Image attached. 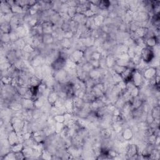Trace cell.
Instances as JSON below:
<instances>
[{"mask_svg": "<svg viewBox=\"0 0 160 160\" xmlns=\"http://www.w3.org/2000/svg\"><path fill=\"white\" fill-rule=\"evenodd\" d=\"M140 56L142 60L148 64L156 57L153 49L147 46H145L141 49Z\"/></svg>", "mask_w": 160, "mask_h": 160, "instance_id": "cell-1", "label": "cell"}, {"mask_svg": "<svg viewBox=\"0 0 160 160\" xmlns=\"http://www.w3.org/2000/svg\"><path fill=\"white\" fill-rule=\"evenodd\" d=\"M125 159H138V147L136 144H128L126 152Z\"/></svg>", "mask_w": 160, "mask_h": 160, "instance_id": "cell-2", "label": "cell"}, {"mask_svg": "<svg viewBox=\"0 0 160 160\" xmlns=\"http://www.w3.org/2000/svg\"><path fill=\"white\" fill-rule=\"evenodd\" d=\"M11 124L13 128L14 131L16 133L21 132L22 131L25 123V120L17 116H13L10 120Z\"/></svg>", "mask_w": 160, "mask_h": 160, "instance_id": "cell-3", "label": "cell"}, {"mask_svg": "<svg viewBox=\"0 0 160 160\" xmlns=\"http://www.w3.org/2000/svg\"><path fill=\"white\" fill-rule=\"evenodd\" d=\"M141 73L143 78L148 81L153 78L155 77L156 75H159V70L157 67H148L146 69H144Z\"/></svg>", "mask_w": 160, "mask_h": 160, "instance_id": "cell-4", "label": "cell"}, {"mask_svg": "<svg viewBox=\"0 0 160 160\" xmlns=\"http://www.w3.org/2000/svg\"><path fill=\"white\" fill-rule=\"evenodd\" d=\"M84 57V52L81 49H75L70 54L68 59L77 64L80 62Z\"/></svg>", "mask_w": 160, "mask_h": 160, "instance_id": "cell-5", "label": "cell"}, {"mask_svg": "<svg viewBox=\"0 0 160 160\" xmlns=\"http://www.w3.org/2000/svg\"><path fill=\"white\" fill-rule=\"evenodd\" d=\"M132 81L135 85V86L140 88L142 85L143 81V77L142 75V73L137 70H134L133 74H132Z\"/></svg>", "mask_w": 160, "mask_h": 160, "instance_id": "cell-6", "label": "cell"}, {"mask_svg": "<svg viewBox=\"0 0 160 160\" xmlns=\"http://www.w3.org/2000/svg\"><path fill=\"white\" fill-rule=\"evenodd\" d=\"M67 61V60H65L60 57H58L52 63L50 66L53 69V71H59L65 68V67H66Z\"/></svg>", "mask_w": 160, "mask_h": 160, "instance_id": "cell-7", "label": "cell"}, {"mask_svg": "<svg viewBox=\"0 0 160 160\" xmlns=\"http://www.w3.org/2000/svg\"><path fill=\"white\" fill-rule=\"evenodd\" d=\"M113 131L111 129V128L99 129V136H100L101 139L103 140L111 139L113 136Z\"/></svg>", "mask_w": 160, "mask_h": 160, "instance_id": "cell-8", "label": "cell"}, {"mask_svg": "<svg viewBox=\"0 0 160 160\" xmlns=\"http://www.w3.org/2000/svg\"><path fill=\"white\" fill-rule=\"evenodd\" d=\"M29 62H30V65L33 68L42 67L43 65L45 64L44 58H43L41 55H38L37 56L34 57Z\"/></svg>", "mask_w": 160, "mask_h": 160, "instance_id": "cell-9", "label": "cell"}, {"mask_svg": "<svg viewBox=\"0 0 160 160\" xmlns=\"http://www.w3.org/2000/svg\"><path fill=\"white\" fill-rule=\"evenodd\" d=\"M21 105H22L23 110H34L35 108L34 107V101L31 99H27L22 98L21 101Z\"/></svg>", "mask_w": 160, "mask_h": 160, "instance_id": "cell-10", "label": "cell"}, {"mask_svg": "<svg viewBox=\"0 0 160 160\" xmlns=\"http://www.w3.org/2000/svg\"><path fill=\"white\" fill-rule=\"evenodd\" d=\"M121 135L126 141H132L134 137V133L130 127H126L123 129Z\"/></svg>", "mask_w": 160, "mask_h": 160, "instance_id": "cell-11", "label": "cell"}, {"mask_svg": "<svg viewBox=\"0 0 160 160\" xmlns=\"http://www.w3.org/2000/svg\"><path fill=\"white\" fill-rule=\"evenodd\" d=\"M22 152L25 156V159H36L35 156V150L33 148L24 147Z\"/></svg>", "mask_w": 160, "mask_h": 160, "instance_id": "cell-12", "label": "cell"}, {"mask_svg": "<svg viewBox=\"0 0 160 160\" xmlns=\"http://www.w3.org/2000/svg\"><path fill=\"white\" fill-rule=\"evenodd\" d=\"M41 24L43 26V34H52L54 31L55 26L51 21H46V22H44Z\"/></svg>", "mask_w": 160, "mask_h": 160, "instance_id": "cell-13", "label": "cell"}, {"mask_svg": "<svg viewBox=\"0 0 160 160\" xmlns=\"http://www.w3.org/2000/svg\"><path fill=\"white\" fill-rule=\"evenodd\" d=\"M144 42L146 46L153 48L154 47H156L158 45L159 38L156 37V36H153V37L145 39Z\"/></svg>", "mask_w": 160, "mask_h": 160, "instance_id": "cell-14", "label": "cell"}, {"mask_svg": "<svg viewBox=\"0 0 160 160\" xmlns=\"http://www.w3.org/2000/svg\"><path fill=\"white\" fill-rule=\"evenodd\" d=\"M133 71H134V69L126 68V70L121 74V76L123 81H125L126 82L129 81H132V74H133Z\"/></svg>", "mask_w": 160, "mask_h": 160, "instance_id": "cell-15", "label": "cell"}, {"mask_svg": "<svg viewBox=\"0 0 160 160\" xmlns=\"http://www.w3.org/2000/svg\"><path fill=\"white\" fill-rule=\"evenodd\" d=\"M42 83V79L34 75L31 76L29 79V85L30 87H34V88H38V87ZM29 87V88H30Z\"/></svg>", "mask_w": 160, "mask_h": 160, "instance_id": "cell-16", "label": "cell"}, {"mask_svg": "<svg viewBox=\"0 0 160 160\" xmlns=\"http://www.w3.org/2000/svg\"><path fill=\"white\" fill-rule=\"evenodd\" d=\"M43 43L46 46L53 45L55 42V40L53 36L51 34H43L42 36Z\"/></svg>", "mask_w": 160, "mask_h": 160, "instance_id": "cell-17", "label": "cell"}, {"mask_svg": "<svg viewBox=\"0 0 160 160\" xmlns=\"http://www.w3.org/2000/svg\"><path fill=\"white\" fill-rule=\"evenodd\" d=\"M150 19V18L147 12H138V15L135 21H137V22H145V21H148Z\"/></svg>", "mask_w": 160, "mask_h": 160, "instance_id": "cell-18", "label": "cell"}, {"mask_svg": "<svg viewBox=\"0 0 160 160\" xmlns=\"http://www.w3.org/2000/svg\"><path fill=\"white\" fill-rule=\"evenodd\" d=\"M7 138H8V140L11 145V147L18 143V133L15 132V131H13V132L10 133Z\"/></svg>", "mask_w": 160, "mask_h": 160, "instance_id": "cell-19", "label": "cell"}, {"mask_svg": "<svg viewBox=\"0 0 160 160\" xmlns=\"http://www.w3.org/2000/svg\"><path fill=\"white\" fill-rule=\"evenodd\" d=\"M71 19L79 25H84L86 19H87V18H86V16L84 15V14L77 13Z\"/></svg>", "mask_w": 160, "mask_h": 160, "instance_id": "cell-20", "label": "cell"}, {"mask_svg": "<svg viewBox=\"0 0 160 160\" xmlns=\"http://www.w3.org/2000/svg\"><path fill=\"white\" fill-rule=\"evenodd\" d=\"M106 67L108 69L112 68L116 64V57L114 55L110 53L106 58Z\"/></svg>", "mask_w": 160, "mask_h": 160, "instance_id": "cell-21", "label": "cell"}, {"mask_svg": "<svg viewBox=\"0 0 160 160\" xmlns=\"http://www.w3.org/2000/svg\"><path fill=\"white\" fill-rule=\"evenodd\" d=\"M72 40H69V39H67V38L62 39L60 41H59L61 48H64V49H71L72 48L73 43V41H72Z\"/></svg>", "mask_w": 160, "mask_h": 160, "instance_id": "cell-22", "label": "cell"}, {"mask_svg": "<svg viewBox=\"0 0 160 160\" xmlns=\"http://www.w3.org/2000/svg\"><path fill=\"white\" fill-rule=\"evenodd\" d=\"M58 98H59V96H58V93L52 90L47 97V101L52 106L55 103V101L58 99Z\"/></svg>", "mask_w": 160, "mask_h": 160, "instance_id": "cell-23", "label": "cell"}, {"mask_svg": "<svg viewBox=\"0 0 160 160\" xmlns=\"http://www.w3.org/2000/svg\"><path fill=\"white\" fill-rule=\"evenodd\" d=\"M26 43L24 40V38H19L16 42L13 43V49H22L24 48Z\"/></svg>", "mask_w": 160, "mask_h": 160, "instance_id": "cell-24", "label": "cell"}, {"mask_svg": "<svg viewBox=\"0 0 160 160\" xmlns=\"http://www.w3.org/2000/svg\"><path fill=\"white\" fill-rule=\"evenodd\" d=\"M150 113L152 115L153 117L155 120L159 121V114H160L159 105H156L153 107L151 110Z\"/></svg>", "mask_w": 160, "mask_h": 160, "instance_id": "cell-25", "label": "cell"}, {"mask_svg": "<svg viewBox=\"0 0 160 160\" xmlns=\"http://www.w3.org/2000/svg\"><path fill=\"white\" fill-rule=\"evenodd\" d=\"M89 76H90V78H91V79H93L94 80H96V81L98 83L99 79L101 76L99 68H98V69H93V70H91L89 73Z\"/></svg>", "mask_w": 160, "mask_h": 160, "instance_id": "cell-26", "label": "cell"}, {"mask_svg": "<svg viewBox=\"0 0 160 160\" xmlns=\"http://www.w3.org/2000/svg\"><path fill=\"white\" fill-rule=\"evenodd\" d=\"M104 20L105 18L101 15H99V14H96V15L93 17L94 23L98 28H100L103 25Z\"/></svg>", "mask_w": 160, "mask_h": 160, "instance_id": "cell-27", "label": "cell"}, {"mask_svg": "<svg viewBox=\"0 0 160 160\" xmlns=\"http://www.w3.org/2000/svg\"><path fill=\"white\" fill-rule=\"evenodd\" d=\"M1 31L2 33H10L12 31L10 23L6 21L1 23Z\"/></svg>", "mask_w": 160, "mask_h": 160, "instance_id": "cell-28", "label": "cell"}, {"mask_svg": "<svg viewBox=\"0 0 160 160\" xmlns=\"http://www.w3.org/2000/svg\"><path fill=\"white\" fill-rule=\"evenodd\" d=\"M148 31V28H147L139 27L135 33L139 38H144V36H146V34H147Z\"/></svg>", "mask_w": 160, "mask_h": 160, "instance_id": "cell-29", "label": "cell"}, {"mask_svg": "<svg viewBox=\"0 0 160 160\" xmlns=\"http://www.w3.org/2000/svg\"><path fill=\"white\" fill-rule=\"evenodd\" d=\"M24 144L23 143H17L16 144L13 145V146L11 147V151L14 153H19L22 151L24 148Z\"/></svg>", "mask_w": 160, "mask_h": 160, "instance_id": "cell-30", "label": "cell"}, {"mask_svg": "<svg viewBox=\"0 0 160 160\" xmlns=\"http://www.w3.org/2000/svg\"><path fill=\"white\" fill-rule=\"evenodd\" d=\"M67 14L71 19L73 18L77 14L76 6H69L67 10Z\"/></svg>", "mask_w": 160, "mask_h": 160, "instance_id": "cell-31", "label": "cell"}, {"mask_svg": "<svg viewBox=\"0 0 160 160\" xmlns=\"http://www.w3.org/2000/svg\"><path fill=\"white\" fill-rule=\"evenodd\" d=\"M125 103H126L125 100L123 99V98H121V96H119L118 99L116 100V101L114 103V105L116 108H118V109H120V110H121V109L123 108V106H124Z\"/></svg>", "mask_w": 160, "mask_h": 160, "instance_id": "cell-32", "label": "cell"}, {"mask_svg": "<svg viewBox=\"0 0 160 160\" xmlns=\"http://www.w3.org/2000/svg\"><path fill=\"white\" fill-rule=\"evenodd\" d=\"M1 43H4V44H8V43H11L10 33H1Z\"/></svg>", "mask_w": 160, "mask_h": 160, "instance_id": "cell-33", "label": "cell"}, {"mask_svg": "<svg viewBox=\"0 0 160 160\" xmlns=\"http://www.w3.org/2000/svg\"><path fill=\"white\" fill-rule=\"evenodd\" d=\"M126 67H122V66H120V65H118L115 64L114 65V67L111 68L114 72L116 73H118L119 75H121L122 73L125 70H126Z\"/></svg>", "mask_w": 160, "mask_h": 160, "instance_id": "cell-34", "label": "cell"}, {"mask_svg": "<svg viewBox=\"0 0 160 160\" xmlns=\"http://www.w3.org/2000/svg\"><path fill=\"white\" fill-rule=\"evenodd\" d=\"M16 91L17 93L19 94V96H21L22 98L25 95L26 93H27L28 88L27 87H22V86H18L16 87Z\"/></svg>", "mask_w": 160, "mask_h": 160, "instance_id": "cell-35", "label": "cell"}, {"mask_svg": "<svg viewBox=\"0 0 160 160\" xmlns=\"http://www.w3.org/2000/svg\"><path fill=\"white\" fill-rule=\"evenodd\" d=\"M53 158V155L47 150L46 149L44 150L42 152L41 158L43 159H52Z\"/></svg>", "mask_w": 160, "mask_h": 160, "instance_id": "cell-36", "label": "cell"}, {"mask_svg": "<svg viewBox=\"0 0 160 160\" xmlns=\"http://www.w3.org/2000/svg\"><path fill=\"white\" fill-rule=\"evenodd\" d=\"M111 3L110 1H106V0H104V1H101L100 4L99 5V8L100 10H108L109 7L110 6Z\"/></svg>", "mask_w": 160, "mask_h": 160, "instance_id": "cell-37", "label": "cell"}, {"mask_svg": "<svg viewBox=\"0 0 160 160\" xmlns=\"http://www.w3.org/2000/svg\"><path fill=\"white\" fill-rule=\"evenodd\" d=\"M66 100L67 99L59 97L52 106H54L57 107V108H60L61 106H64L65 102H66Z\"/></svg>", "mask_w": 160, "mask_h": 160, "instance_id": "cell-38", "label": "cell"}, {"mask_svg": "<svg viewBox=\"0 0 160 160\" xmlns=\"http://www.w3.org/2000/svg\"><path fill=\"white\" fill-rule=\"evenodd\" d=\"M2 160H16V156L15 153L13 151H10L8 154H6L5 156H4L2 158H1Z\"/></svg>", "mask_w": 160, "mask_h": 160, "instance_id": "cell-39", "label": "cell"}, {"mask_svg": "<svg viewBox=\"0 0 160 160\" xmlns=\"http://www.w3.org/2000/svg\"><path fill=\"white\" fill-rule=\"evenodd\" d=\"M80 67H81V66H80ZM81 68H82V69H83V70L84 71H85L86 73H89L91 70H93V69H94L89 61H88V62H86V63H84L83 65V66H81Z\"/></svg>", "mask_w": 160, "mask_h": 160, "instance_id": "cell-40", "label": "cell"}, {"mask_svg": "<svg viewBox=\"0 0 160 160\" xmlns=\"http://www.w3.org/2000/svg\"><path fill=\"white\" fill-rule=\"evenodd\" d=\"M55 127V134L59 135L64 128V123H56Z\"/></svg>", "mask_w": 160, "mask_h": 160, "instance_id": "cell-41", "label": "cell"}, {"mask_svg": "<svg viewBox=\"0 0 160 160\" xmlns=\"http://www.w3.org/2000/svg\"><path fill=\"white\" fill-rule=\"evenodd\" d=\"M36 49H34V48L30 44H26L24 48L23 49V51L24 52L26 53H28V54H31L33 52H34V50Z\"/></svg>", "mask_w": 160, "mask_h": 160, "instance_id": "cell-42", "label": "cell"}, {"mask_svg": "<svg viewBox=\"0 0 160 160\" xmlns=\"http://www.w3.org/2000/svg\"><path fill=\"white\" fill-rule=\"evenodd\" d=\"M13 78L10 76H3L1 77V83L4 85L11 84Z\"/></svg>", "mask_w": 160, "mask_h": 160, "instance_id": "cell-43", "label": "cell"}, {"mask_svg": "<svg viewBox=\"0 0 160 160\" xmlns=\"http://www.w3.org/2000/svg\"><path fill=\"white\" fill-rule=\"evenodd\" d=\"M131 60H132V61L134 63V64L135 65V67H136L137 65H138L141 63V61H142V59H141L140 55H136L132 58V59H131Z\"/></svg>", "mask_w": 160, "mask_h": 160, "instance_id": "cell-44", "label": "cell"}, {"mask_svg": "<svg viewBox=\"0 0 160 160\" xmlns=\"http://www.w3.org/2000/svg\"><path fill=\"white\" fill-rule=\"evenodd\" d=\"M74 37H75V33L73 32L71 30L65 31L63 33V38H64L72 40L73 38H74Z\"/></svg>", "mask_w": 160, "mask_h": 160, "instance_id": "cell-45", "label": "cell"}, {"mask_svg": "<svg viewBox=\"0 0 160 160\" xmlns=\"http://www.w3.org/2000/svg\"><path fill=\"white\" fill-rule=\"evenodd\" d=\"M10 38H11V43L16 42L17 40H18L19 39L18 35L17 34L16 31H14V30H13L10 33Z\"/></svg>", "mask_w": 160, "mask_h": 160, "instance_id": "cell-46", "label": "cell"}, {"mask_svg": "<svg viewBox=\"0 0 160 160\" xmlns=\"http://www.w3.org/2000/svg\"><path fill=\"white\" fill-rule=\"evenodd\" d=\"M12 64L10 61H6L3 63H1V67H0V68H1V71H4V70H8L11 66Z\"/></svg>", "mask_w": 160, "mask_h": 160, "instance_id": "cell-47", "label": "cell"}, {"mask_svg": "<svg viewBox=\"0 0 160 160\" xmlns=\"http://www.w3.org/2000/svg\"><path fill=\"white\" fill-rule=\"evenodd\" d=\"M54 120L56 123H64V114H57L53 116Z\"/></svg>", "mask_w": 160, "mask_h": 160, "instance_id": "cell-48", "label": "cell"}, {"mask_svg": "<svg viewBox=\"0 0 160 160\" xmlns=\"http://www.w3.org/2000/svg\"><path fill=\"white\" fill-rule=\"evenodd\" d=\"M101 59V54L97 52H94L91 53L90 60H100Z\"/></svg>", "mask_w": 160, "mask_h": 160, "instance_id": "cell-49", "label": "cell"}, {"mask_svg": "<svg viewBox=\"0 0 160 160\" xmlns=\"http://www.w3.org/2000/svg\"><path fill=\"white\" fill-rule=\"evenodd\" d=\"M130 93H131V95H132V96L133 98L138 96L140 93V88L135 86V88L130 91Z\"/></svg>", "mask_w": 160, "mask_h": 160, "instance_id": "cell-50", "label": "cell"}, {"mask_svg": "<svg viewBox=\"0 0 160 160\" xmlns=\"http://www.w3.org/2000/svg\"><path fill=\"white\" fill-rule=\"evenodd\" d=\"M89 62L93 66L94 69H98L100 68V62L99 60H90Z\"/></svg>", "mask_w": 160, "mask_h": 160, "instance_id": "cell-51", "label": "cell"}, {"mask_svg": "<svg viewBox=\"0 0 160 160\" xmlns=\"http://www.w3.org/2000/svg\"><path fill=\"white\" fill-rule=\"evenodd\" d=\"M83 14H84V15L86 16V18H93L96 15V14H94L93 11H91L90 10H88L87 11H86Z\"/></svg>", "mask_w": 160, "mask_h": 160, "instance_id": "cell-52", "label": "cell"}, {"mask_svg": "<svg viewBox=\"0 0 160 160\" xmlns=\"http://www.w3.org/2000/svg\"><path fill=\"white\" fill-rule=\"evenodd\" d=\"M16 160H21V159H25V156L23 155V152L21 151L19 153H16Z\"/></svg>", "mask_w": 160, "mask_h": 160, "instance_id": "cell-53", "label": "cell"}]
</instances>
